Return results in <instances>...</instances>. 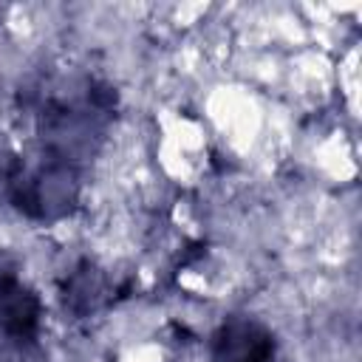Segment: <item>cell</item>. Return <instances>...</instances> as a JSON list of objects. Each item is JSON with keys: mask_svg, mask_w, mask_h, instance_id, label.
I'll use <instances>...</instances> for the list:
<instances>
[{"mask_svg": "<svg viewBox=\"0 0 362 362\" xmlns=\"http://www.w3.org/2000/svg\"><path fill=\"white\" fill-rule=\"evenodd\" d=\"M11 201L31 218L62 215L76 198L74 167L59 158H48L37 170H20L11 175Z\"/></svg>", "mask_w": 362, "mask_h": 362, "instance_id": "obj_1", "label": "cell"}, {"mask_svg": "<svg viewBox=\"0 0 362 362\" xmlns=\"http://www.w3.org/2000/svg\"><path fill=\"white\" fill-rule=\"evenodd\" d=\"M272 331L252 317H232L212 337L215 362H272Z\"/></svg>", "mask_w": 362, "mask_h": 362, "instance_id": "obj_2", "label": "cell"}, {"mask_svg": "<svg viewBox=\"0 0 362 362\" xmlns=\"http://www.w3.org/2000/svg\"><path fill=\"white\" fill-rule=\"evenodd\" d=\"M40 328V300L0 260V334L14 342L34 339Z\"/></svg>", "mask_w": 362, "mask_h": 362, "instance_id": "obj_3", "label": "cell"}, {"mask_svg": "<svg viewBox=\"0 0 362 362\" xmlns=\"http://www.w3.org/2000/svg\"><path fill=\"white\" fill-rule=\"evenodd\" d=\"M99 297V283H96V274L90 269H79L68 288H65V300L71 303L74 311H88L93 305V300Z\"/></svg>", "mask_w": 362, "mask_h": 362, "instance_id": "obj_4", "label": "cell"}]
</instances>
